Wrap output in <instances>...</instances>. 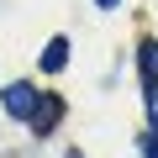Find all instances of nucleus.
Listing matches in <instances>:
<instances>
[{"label":"nucleus","mask_w":158,"mask_h":158,"mask_svg":"<svg viewBox=\"0 0 158 158\" xmlns=\"http://www.w3.org/2000/svg\"><path fill=\"white\" fill-rule=\"evenodd\" d=\"M63 158H85V153H79V148H69V153H63Z\"/></svg>","instance_id":"obj_8"},{"label":"nucleus","mask_w":158,"mask_h":158,"mask_svg":"<svg viewBox=\"0 0 158 158\" xmlns=\"http://www.w3.org/2000/svg\"><path fill=\"white\" fill-rule=\"evenodd\" d=\"M63 63H69V37H53V42H48V53H42V69H48V74H58Z\"/></svg>","instance_id":"obj_3"},{"label":"nucleus","mask_w":158,"mask_h":158,"mask_svg":"<svg viewBox=\"0 0 158 158\" xmlns=\"http://www.w3.org/2000/svg\"><path fill=\"white\" fill-rule=\"evenodd\" d=\"M142 158H158V137H153V132L142 137Z\"/></svg>","instance_id":"obj_5"},{"label":"nucleus","mask_w":158,"mask_h":158,"mask_svg":"<svg viewBox=\"0 0 158 158\" xmlns=\"http://www.w3.org/2000/svg\"><path fill=\"white\" fill-rule=\"evenodd\" d=\"M95 6H100V11H116V6H121V0H95Z\"/></svg>","instance_id":"obj_6"},{"label":"nucleus","mask_w":158,"mask_h":158,"mask_svg":"<svg viewBox=\"0 0 158 158\" xmlns=\"http://www.w3.org/2000/svg\"><path fill=\"white\" fill-rule=\"evenodd\" d=\"M37 100H42V90H32V85H6V111L16 116V121H32V111H37Z\"/></svg>","instance_id":"obj_1"},{"label":"nucleus","mask_w":158,"mask_h":158,"mask_svg":"<svg viewBox=\"0 0 158 158\" xmlns=\"http://www.w3.org/2000/svg\"><path fill=\"white\" fill-rule=\"evenodd\" d=\"M142 79H158V42H142Z\"/></svg>","instance_id":"obj_4"},{"label":"nucleus","mask_w":158,"mask_h":158,"mask_svg":"<svg viewBox=\"0 0 158 158\" xmlns=\"http://www.w3.org/2000/svg\"><path fill=\"white\" fill-rule=\"evenodd\" d=\"M58 116H63V95H42V100H37V111H32V132H37V137H48V132L58 127Z\"/></svg>","instance_id":"obj_2"},{"label":"nucleus","mask_w":158,"mask_h":158,"mask_svg":"<svg viewBox=\"0 0 158 158\" xmlns=\"http://www.w3.org/2000/svg\"><path fill=\"white\" fill-rule=\"evenodd\" d=\"M148 121H158V100H148Z\"/></svg>","instance_id":"obj_7"}]
</instances>
